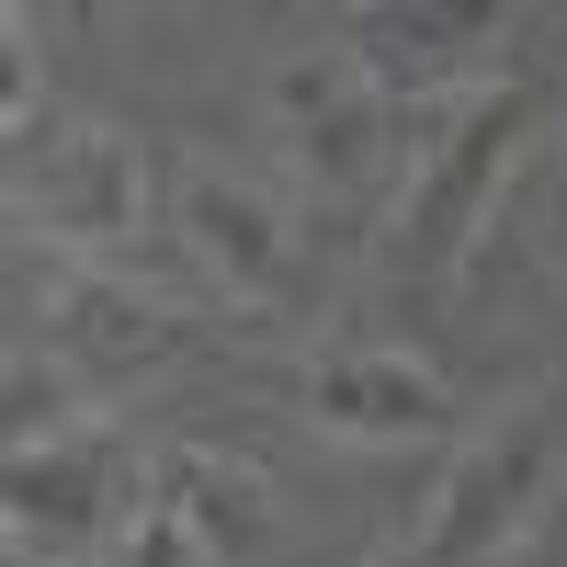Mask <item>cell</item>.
<instances>
[{
    "label": "cell",
    "instance_id": "cell-12",
    "mask_svg": "<svg viewBox=\"0 0 567 567\" xmlns=\"http://www.w3.org/2000/svg\"><path fill=\"white\" fill-rule=\"evenodd\" d=\"M534 216H545V239L567 250V148H556V171H545V205H534Z\"/></svg>",
    "mask_w": 567,
    "mask_h": 567
},
{
    "label": "cell",
    "instance_id": "cell-9",
    "mask_svg": "<svg viewBox=\"0 0 567 567\" xmlns=\"http://www.w3.org/2000/svg\"><path fill=\"white\" fill-rule=\"evenodd\" d=\"M148 499H159V511H171V523L194 534L205 556L250 567V545H261V465H250V454H216V443H171V454L148 465Z\"/></svg>",
    "mask_w": 567,
    "mask_h": 567
},
{
    "label": "cell",
    "instance_id": "cell-8",
    "mask_svg": "<svg viewBox=\"0 0 567 567\" xmlns=\"http://www.w3.org/2000/svg\"><path fill=\"white\" fill-rule=\"evenodd\" d=\"M352 34V69L386 91V103H432L443 80L477 69V45L499 34L488 12H398V0H363V12H341Z\"/></svg>",
    "mask_w": 567,
    "mask_h": 567
},
{
    "label": "cell",
    "instance_id": "cell-5",
    "mask_svg": "<svg viewBox=\"0 0 567 567\" xmlns=\"http://www.w3.org/2000/svg\"><path fill=\"white\" fill-rule=\"evenodd\" d=\"M272 136H284V159H296L307 194H352V182L386 159V91L352 69V45L341 58H296L272 80Z\"/></svg>",
    "mask_w": 567,
    "mask_h": 567
},
{
    "label": "cell",
    "instance_id": "cell-7",
    "mask_svg": "<svg viewBox=\"0 0 567 567\" xmlns=\"http://www.w3.org/2000/svg\"><path fill=\"white\" fill-rule=\"evenodd\" d=\"M307 409L341 443H420V432H443L454 398H443V374L420 352H329L307 374Z\"/></svg>",
    "mask_w": 567,
    "mask_h": 567
},
{
    "label": "cell",
    "instance_id": "cell-6",
    "mask_svg": "<svg viewBox=\"0 0 567 567\" xmlns=\"http://www.w3.org/2000/svg\"><path fill=\"white\" fill-rule=\"evenodd\" d=\"M114 499H125V465H114V443L103 432H34V443H12V556L34 567H69L91 534L114 523Z\"/></svg>",
    "mask_w": 567,
    "mask_h": 567
},
{
    "label": "cell",
    "instance_id": "cell-11",
    "mask_svg": "<svg viewBox=\"0 0 567 567\" xmlns=\"http://www.w3.org/2000/svg\"><path fill=\"white\" fill-rule=\"evenodd\" d=\"M114 567H227V556H205V545L182 534V523H171L159 499H136V523L114 534Z\"/></svg>",
    "mask_w": 567,
    "mask_h": 567
},
{
    "label": "cell",
    "instance_id": "cell-1",
    "mask_svg": "<svg viewBox=\"0 0 567 567\" xmlns=\"http://www.w3.org/2000/svg\"><path fill=\"white\" fill-rule=\"evenodd\" d=\"M523 136H534V91L523 80L477 91V103L432 136V159H420L409 205H398V296L409 307H432L465 272V250L499 227V182H511V159H523Z\"/></svg>",
    "mask_w": 567,
    "mask_h": 567
},
{
    "label": "cell",
    "instance_id": "cell-2",
    "mask_svg": "<svg viewBox=\"0 0 567 567\" xmlns=\"http://www.w3.org/2000/svg\"><path fill=\"white\" fill-rule=\"evenodd\" d=\"M148 194H159V171L114 125H58V136L23 148V216L58 250H91V261L136 250V239H148Z\"/></svg>",
    "mask_w": 567,
    "mask_h": 567
},
{
    "label": "cell",
    "instance_id": "cell-10",
    "mask_svg": "<svg viewBox=\"0 0 567 567\" xmlns=\"http://www.w3.org/2000/svg\"><path fill=\"white\" fill-rule=\"evenodd\" d=\"M45 341H58L80 374H136V363L171 352V307H148L114 272H69L58 296H45Z\"/></svg>",
    "mask_w": 567,
    "mask_h": 567
},
{
    "label": "cell",
    "instance_id": "cell-3",
    "mask_svg": "<svg viewBox=\"0 0 567 567\" xmlns=\"http://www.w3.org/2000/svg\"><path fill=\"white\" fill-rule=\"evenodd\" d=\"M534 488H545V420L523 409V420L477 432V443L443 465L432 511H420V545H398L386 567H488V556H499V534L534 511Z\"/></svg>",
    "mask_w": 567,
    "mask_h": 567
},
{
    "label": "cell",
    "instance_id": "cell-4",
    "mask_svg": "<svg viewBox=\"0 0 567 567\" xmlns=\"http://www.w3.org/2000/svg\"><path fill=\"white\" fill-rule=\"evenodd\" d=\"M171 216H182V250H194L239 307H284V296H296V216H284L272 182L182 159L171 171Z\"/></svg>",
    "mask_w": 567,
    "mask_h": 567
}]
</instances>
